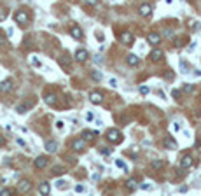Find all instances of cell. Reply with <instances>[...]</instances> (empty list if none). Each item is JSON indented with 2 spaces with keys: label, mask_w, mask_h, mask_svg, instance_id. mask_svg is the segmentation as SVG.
<instances>
[{
  "label": "cell",
  "mask_w": 201,
  "mask_h": 196,
  "mask_svg": "<svg viewBox=\"0 0 201 196\" xmlns=\"http://www.w3.org/2000/svg\"><path fill=\"white\" fill-rule=\"evenodd\" d=\"M70 35L79 40V39H82V30L79 26H75V25H72V26H70Z\"/></svg>",
  "instance_id": "obj_8"
},
{
  "label": "cell",
  "mask_w": 201,
  "mask_h": 196,
  "mask_svg": "<svg viewBox=\"0 0 201 196\" xmlns=\"http://www.w3.org/2000/svg\"><path fill=\"white\" fill-rule=\"evenodd\" d=\"M126 61H128V65H130V67H137V65L140 63V58L137 54H128Z\"/></svg>",
  "instance_id": "obj_13"
},
{
  "label": "cell",
  "mask_w": 201,
  "mask_h": 196,
  "mask_svg": "<svg viewBox=\"0 0 201 196\" xmlns=\"http://www.w3.org/2000/svg\"><path fill=\"white\" fill-rule=\"evenodd\" d=\"M12 86H14L12 79H5L4 82L0 84V89H2V93H9V91L12 89Z\"/></svg>",
  "instance_id": "obj_7"
},
{
  "label": "cell",
  "mask_w": 201,
  "mask_h": 196,
  "mask_svg": "<svg viewBox=\"0 0 201 196\" xmlns=\"http://www.w3.org/2000/svg\"><path fill=\"white\" fill-rule=\"evenodd\" d=\"M110 86L112 88H117V81H116V79H110Z\"/></svg>",
  "instance_id": "obj_34"
},
{
  "label": "cell",
  "mask_w": 201,
  "mask_h": 196,
  "mask_svg": "<svg viewBox=\"0 0 201 196\" xmlns=\"http://www.w3.org/2000/svg\"><path fill=\"white\" fill-rule=\"evenodd\" d=\"M2 144H4V138H2V137H0V145H2Z\"/></svg>",
  "instance_id": "obj_37"
},
{
  "label": "cell",
  "mask_w": 201,
  "mask_h": 196,
  "mask_svg": "<svg viewBox=\"0 0 201 196\" xmlns=\"http://www.w3.org/2000/svg\"><path fill=\"white\" fill-rule=\"evenodd\" d=\"M126 187L130 189V191H135V189H137V184H135V180H128V182H126Z\"/></svg>",
  "instance_id": "obj_23"
},
{
  "label": "cell",
  "mask_w": 201,
  "mask_h": 196,
  "mask_svg": "<svg viewBox=\"0 0 201 196\" xmlns=\"http://www.w3.org/2000/svg\"><path fill=\"white\" fill-rule=\"evenodd\" d=\"M161 166H163V161H159V159L152 163V168H154V170H158V168H161Z\"/></svg>",
  "instance_id": "obj_26"
},
{
  "label": "cell",
  "mask_w": 201,
  "mask_h": 196,
  "mask_svg": "<svg viewBox=\"0 0 201 196\" xmlns=\"http://www.w3.org/2000/svg\"><path fill=\"white\" fill-rule=\"evenodd\" d=\"M56 186H58V187L61 189V187H63V186H65V184H63V180H58V182H56Z\"/></svg>",
  "instance_id": "obj_36"
},
{
  "label": "cell",
  "mask_w": 201,
  "mask_h": 196,
  "mask_svg": "<svg viewBox=\"0 0 201 196\" xmlns=\"http://www.w3.org/2000/svg\"><path fill=\"white\" fill-rule=\"evenodd\" d=\"M2 196H9V194H12V191L11 189H2V193H0Z\"/></svg>",
  "instance_id": "obj_28"
},
{
  "label": "cell",
  "mask_w": 201,
  "mask_h": 196,
  "mask_svg": "<svg viewBox=\"0 0 201 196\" xmlns=\"http://www.w3.org/2000/svg\"><path fill=\"white\" fill-rule=\"evenodd\" d=\"M75 193H84V186L77 184V186H75Z\"/></svg>",
  "instance_id": "obj_29"
},
{
  "label": "cell",
  "mask_w": 201,
  "mask_h": 196,
  "mask_svg": "<svg viewBox=\"0 0 201 196\" xmlns=\"http://www.w3.org/2000/svg\"><path fill=\"white\" fill-rule=\"evenodd\" d=\"M91 77H93V79H95V81H100V79H102V74H100V72H98V70H95V72H93V74H91Z\"/></svg>",
  "instance_id": "obj_25"
},
{
  "label": "cell",
  "mask_w": 201,
  "mask_h": 196,
  "mask_svg": "<svg viewBox=\"0 0 201 196\" xmlns=\"http://www.w3.org/2000/svg\"><path fill=\"white\" fill-rule=\"evenodd\" d=\"M49 191H51V187H49L47 182H42L40 186H39V193L40 194H49Z\"/></svg>",
  "instance_id": "obj_18"
},
{
  "label": "cell",
  "mask_w": 201,
  "mask_h": 196,
  "mask_svg": "<svg viewBox=\"0 0 201 196\" xmlns=\"http://www.w3.org/2000/svg\"><path fill=\"white\" fill-rule=\"evenodd\" d=\"M18 191L19 193H28V191H32V182L30 180H21L18 184Z\"/></svg>",
  "instance_id": "obj_3"
},
{
  "label": "cell",
  "mask_w": 201,
  "mask_h": 196,
  "mask_svg": "<svg viewBox=\"0 0 201 196\" xmlns=\"http://www.w3.org/2000/svg\"><path fill=\"white\" fill-rule=\"evenodd\" d=\"M44 100H46V103H47V105H54L56 103V96H54V95H46Z\"/></svg>",
  "instance_id": "obj_21"
},
{
  "label": "cell",
  "mask_w": 201,
  "mask_h": 196,
  "mask_svg": "<svg viewBox=\"0 0 201 196\" xmlns=\"http://www.w3.org/2000/svg\"><path fill=\"white\" fill-rule=\"evenodd\" d=\"M60 65H61V67H68L70 65V58L68 56H61V58H60Z\"/></svg>",
  "instance_id": "obj_22"
},
{
  "label": "cell",
  "mask_w": 201,
  "mask_h": 196,
  "mask_svg": "<svg viewBox=\"0 0 201 196\" xmlns=\"http://www.w3.org/2000/svg\"><path fill=\"white\" fill-rule=\"evenodd\" d=\"M107 138L110 140L112 144H117V142H121V140H123V135H121V131H119V130L112 128V130H109V131H107Z\"/></svg>",
  "instance_id": "obj_2"
},
{
  "label": "cell",
  "mask_w": 201,
  "mask_h": 196,
  "mask_svg": "<svg viewBox=\"0 0 201 196\" xmlns=\"http://www.w3.org/2000/svg\"><path fill=\"white\" fill-rule=\"evenodd\" d=\"M121 40H123V44L130 46V44L133 42V35L130 33V32H123V33H121Z\"/></svg>",
  "instance_id": "obj_14"
},
{
  "label": "cell",
  "mask_w": 201,
  "mask_h": 196,
  "mask_svg": "<svg viewBox=\"0 0 201 196\" xmlns=\"http://www.w3.org/2000/svg\"><path fill=\"white\" fill-rule=\"evenodd\" d=\"M96 135V131L93 133V131H89V130H84L82 131V135H81V138H84V140H91L93 137Z\"/></svg>",
  "instance_id": "obj_19"
},
{
  "label": "cell",
  "mask_w": 201,
  "mask_h": 196,
  "mask_svg": "<svg viewBox=\"0 0 201 196\" xmlns=\"http://www.w3.org/2000/svg\"><path fill=\"white\" fill-rule=\"evenodd\" d=\"M116 165H117V166L121 168V170H124V172L128 170V166H126V163H124L123 159H117V161H116Z\"/></svg>",
  "instance_id": "obj_24"
},
{
  "label": "cell",
  "mask_w": 201,
  "mask_h": 196,
  "mask_svg": "<svg viewBox=\"0 0 201 196\" xmlns=\"http://www.w3.org/2000/svg\"><path fill=\"white\" fill-rule=\"evenodd\" d=\"M110 152H112L110 149H102V154H103V156H109Z\"/></svg>",
  "instance_id": "obj_32"
},
{
  "label": "cell",
  "mask_w": 201,
  "mask_h": 196,
  "mask_svg": "<svg viewBox=\"0 0 201 196\" xmlns=\"http://www.w3.org/2000/svg\"><path fill=\"white\" fill-rule=\"evenodd\" d=\"M56 149H58V144H56L54 140H49V142H46V151H47V152H54Z\"/></svg>",
  "instance_id": "obj_17"
},
{
  "label": "cell",
  "mask_w": 201,
  "mask_h": 196,
  "mask_svg": "<svg viewBox=\"0 0 201 196\" xmlns=\"http://www.w3.org/2000/svg\"><path fill=\"white\" fill-rule=\"evenodd\" d=\"M184 91H185V93H189V91H192V86H189V84H185V86H184Z\"/></svg>",
  "instance_id": "obj_31"
},
{
  "label": "cell",
  "mask_w": 201,
  "mask_h": 196,
  "mask_svg": "<svg viewBox=\"0 0 201 196\" xmlns=\"http://www.w3.org/2000/svg\"><path fill=\"white\" fill-rule=\"evenodd\" d=\"M173 96H175V98H178V96H180V91H177V89H173Z\"/></svg>",
  "instance_id": "obj_35"
},
{
  "label": "cell",
  "mask_w": 201,
  "mask_h": 196,
  "mask_svg": "<svg viewBox=\"0 0 201 196\" xmlns=\"http://www.w3.org/2000/svg\"><path fill=\"white\" fill-rule=\"evenodd\" d=\"M0 182H2V179H0Z\"/></svg>",
  "instance_id": "obj_38"
},
{
  "label": "cell",
  "mask_w": 201,
  "mask_h": 196,
  "mask_svg": "<svg viewBox=\"0 0 201 196\" xmlns=\"http://www.w3.org/2000/svg\"><path fill=\"white\" fill-rule=\"evenodd\" d=\"M84 147H86V144H84V138H77V140H74V142H72V149H74V151H77V152H79V151H82Z\"/></svg>",
  "instance_id": "obj_10"
},
{
  "label": "cell",
  "mask_w": 201,
  "mask_h": 196,
  "mask_svg": "<svg viewBox=\"0 0 201 196\" xmlns=\"http://www.w3.org/2000/svg\"><path fill=\"white\" fill-rule=\"evenodd\" d=\"M147 40H149V44H152V46H158L161 42V35L159 33H149V37H147Z\"/></svg>",
  "instance_id": "obj_11"
},
{
  "label": "cell",
  "mask_w": 201,
  "mask_h": 196,
  "mask_svg": "<svg viewBox=\"0 0 201 196\" xmlns=\"http://www.w3.org/2000/svg\"><path fill=\"white\" fill-rule=\"evenodd\" d=\"M14 19H16V23H19V25H26L28 21H30V16H28L26 11H16V14H14Z\"/></svg>",
  "instance_id": "obj_1"
},
{
  "label": "cell",
  "mask_w": 201,
  "mask_h": 196,
  "mask_svg": "<svg viewBox=\"0 0 201 196\" xmlns=\"http://www.w3.org/2000/svg\"><path fill=\"white\" fill-rule=\"evenodd\" d=\"M88 51L86 49H77V53H75V60L77 61H81V63H84L86 60H88Z\"/></svg>",
  "instance_id": "obj_6"
},
{
  "label": "cell",
  "mask_w": 201,
  "mask_h": 196,
  "mask_svg": "<svg viewBox=\"0 0 201 196\" xmlns=\"http://www.w3.org/2000/svg\"><path fill=\"white\" fill-rule=\"evenodd\" d=\"M65 172H67V168H65V166H60V165L51 170V173H53V175H61V173H65Z\"/></svg>",
  "instance_id": "obj_20"
},
{
  "label": "cell",
  "mask_w": 201,
  "mask_h": 196,
  "mask_svg": "<svg viewBox=\"0 0 201 196\" xmlns=\"http://www.w3.org/2000/svg\"><path fill=\"white\" fill-rule=\"evenodd\" d=\"M47 158H46V156H39V158H37V159L33 161V165L37 168H44V166H47Z\"/></svg>",
  "instance_id": "obj_12"
},
{
  "label": "cell",
  "mask_w": 201,
  "mask_h": 196,
  "mask_svg": "<svg viewBox=\"0 0 201 196\" xmlns=\"http://www.w3.org/2000/svg\"><path fill=\"white\" fill-rule=\"evenodd\" d=\"M138 12H140V16L147 18V16H151V14H152V7L149 5V4H142L140 9H138Z\"/></svg>",
  "instance_id": "obj_4"
},
{
  "label": "cell",
  "mask_w": 201,
  "mask_h": 196,
  "mask_svg": "<svg viewBox=\"0 0 201 196\" xmlns=\"http://www.w3.org/2000/svg\"><path fill=\"white\" fill-rule=\"evenodd\" d=\"M89 100H91V103H102L103 102V95L100 93V91H95V93H91L89 95Z\"/></svg>",
  "instance_id": "obj_5"
},
{
  "label": "cell",
  "mask_w": 201,
  "mask_h": 196,
  "mask_svg": "<svg viewBox=\"0 0 201 196\" xmlns=\"http://www.w3.org/2000/svg\"><path fill=\"white\" fill-rule=\"evenodd\" d=\"M26 109H28V105H19V107H18V112L23 114V112H26Z\"/></svg>",
  "instance_id": "obj_27"
},
{
  "label": "cell",
  "mask_w": 201,
  "mask_h": 196,
  "mask_svg": "<svg viewBox=\"0 0 201 196\" xmlns=\"http://www.w3.org/2000/svg\"><path fill=\"white\" fill-rule=\"evenodd\" d=\"M140 93H142V95H147V93H149V88L142 86V88H140Z\"/></svg>",
  "instance_id": "obj_30"
},
{
  "label": "cell",
  "mask_w": 201,
  "mask_h": 196,
  "mask_svg": "<svg viewBox=\"0 0 201 196\" xmlns=\"http://www.w3.org/2000/svg\"><path fill=\"white\" fill-rule=\"evenodd\" d=\"M192 165H194L192 156H191V154H185V156L182 158V168H191Z\"/></svg>",
  "instance_id": "obj_9"
},
{
  "label": "cell",
  "mask_w": 201,
  "mask_h": 196,
  "mask_svg": "<svg viewBox=\"0 0 201 196\" xmlns=\"http://www.w3.org/2000/svg\"><path fill=\"white\" fill-rule=\"evenodd\" d=\"M86 4H89V5H96L98 0H86Z\"/></svg>",
  "instance_id": "obj_33"
},
{
  "label": "cell",
  "mask_w": 201,
  "mask_h": 196,
  "mask_svg": "<svg viewBox=\"0 0 201 196\" xmlns=\"http://www.w3.org/2000/svg\"><path fill=\"white\" fill-rule=\"evenodd\" d=\"M165 147H168V149H177V140H173L172 137H166L165 138Z\"/></svg>",
  "instance_id": "obj_16"
},
{
  "label": "cell",
  "mask_w": 201,
  "mask_h": 196,
  "mask_svg": "<svg viewBox=\"0 0 201 196\" xmlns=\"http://www.w3.org/2000/svg\"><path fill=\"white\" fill-rule=\"evenodd\" d=\"M151 60H152V61H161V60H163V51L154 49L152 53H151Z\"/></svg>",
  "instance_id": "obj_15"
}]
</instances>
